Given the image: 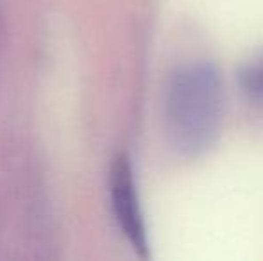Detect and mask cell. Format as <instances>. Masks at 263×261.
<instances>
[{
    "label": "cell",
    "instance_id": "6da1fadb",
    "mask_svg": "<svg viewBox=\"0 0 263 261\" xmlns=\"http://www.w3.org/2000/svg\"><path fill=\"white\" fill-rule=\"evenodd\" d=\"M224 90L211 63H188L172 73L166 88L165 120L172 145L184 156L211 149L220 134Z\"/></svg>",
    "mask_w": 263,
    "mask_h": 261
},
{
    "label": "cell",
    "instance_id": "7a4b0ae2",
    "mask_svg": "<svg viewBox=\"0 0 263 261\" xmlns=\"http://www.w3.org/2000/svg\"><path fill=\"white\" fill-rule=\"evenodd\" d=\"M109 190L115 218L120 226L122 234L127 238V242L140 258H149L147 229L143 222L135 174H133L131 161L125 154L117 156L111 165Z\"/></svg>",
    "mask_w": 263,
    "mask_h": 261
},
{
    "label": "cell",
    "instance_id": "3957f363",
    "mask_svg": "<svg viewBox=\"0 0 263 261\" xmlns=\"http://www.w3.org/2000/svg\"><path fill=\"white\" fill-rule=\"evenodd\" d=\"M238 84L251 102L263 106V54L240 70Z\"/></svg>",
    "mask_w": 263,
    "mask_h": 261
}]
</instances>
